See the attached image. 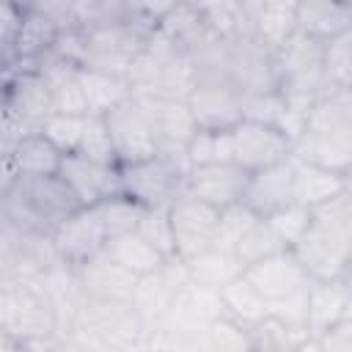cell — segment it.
Listing matches in <instances>:
<instances>
[{
  "mask_svg": "<svg viewBox=\"0 0 352 352\" xmlns=\"http://www.w3.org/2000/svg\"><path fill=\"white\" fill-rule=\"evenodd\" d=\"M58 176L69 184V190L77 195L82 209H91L113 195H121V168L118 165H102V162H91L80 154H66Z\"/></svg>",
  "mask_w": 352,
  "mask_h": 352,
  "instance_id": "obj_12",
  "label": "cell"
},
{
  "mask_svg": "<svg viewBox=\"0 0 352 352\" xmlns=\"http://www.w3.org/2000/svg\"><path fill=\"white\" fill-rule=\"evenodd\" d=\"M245 11H248L250 33L272 52H278L297 33V3L245 0Z\"/></svg>",
  "mask_w": 352,
  "mask_h": 352,
  "instance_id": "obj_19",
  "label": "cell"
},
{
  "mask_svg": "<svg viewBox=\"0 0 352 352\" xmlns=\"http://www.w3.org/2000/svg\"><path fill=\"white\" fill-rule=\"evenodd\" d=\"M3 162H6V170H3V187H6L16 176H55L60 170L63 154L41 132H36L22 138L14 146V151L3 154Z\"/></svg>",
  "mask_w": 352,
  "mask_h": 352,
  "instance_id": "obj_20",
  "label": "cell"
},
{
  "mask_svg": "<svg viewBox=\"0 0 352 352\" xmlns=\"http://www.w3.org/2000/svg\"><path fill=\"white\" fill-rule=\"evenodd\" d=\"M349 182H352V176H349Z\"/></svg>",
  "mask_w": 352,
  "mask_h": 352,
  "instance_id": "obj_45",
  "label": "cell"
},
{
  "mask_svg": "<svg viewBox=\"0 0 352 352\" xmlns=\"http://www.w3.org/2000/svg\"><path fill=\"white\" fill-rule=\"evenodd\" d=\"M308 286H311V283H308ZM308 286H305L302 292H297V294H289V297L272 302V305H270V316H275V319H280V322H286V324H292V327L308 330ZM308 336H311V333H308Z\"/></svg>",
  "mask_w": 352,
  "mask_h": 352,
  "instance_id": "obj_40",
  "label": "cell"
},
{
  "mask_svg": "<svg viewBox=\"0 0 352 352\" xmlns=\"http://www.w3.org/2000/svg\"><path fill=\"white\" fill-rule=\"evenodd\" d=\"M294 204V157L275 168H264L250 173L242 206H248L256 217H272L275 212Z\"/></svg>",
  "mask_w": 352,
  "mask_h": 352,
  "instance_id": "obj_16",
  "label": "cell"
},
{
  "mask_svg": "<svg viewBox=\"0 0 352 352\" xmlns=\"http://www.w3.org/2000/svg\"><path fill=\"white\" fill-rule=\"evenodd\" d=\"M102 118L107 124V132H110V140H113V151H116L118 168L157 157L154 129L148 124V116H146L143 104L135 96L126 99V102H121V104H116Z\"/></svg>",
  "mask_w": 352,
  "mask_h": 352,
  "instance_id": "obj_7",
  "label": "cell"
},
{
  "mask_svg": "<svg viewBox=\"0 0 352 352\" xmlns=\"http://www.w3.org/2000/svg\"><path fill=\"white\" fill-rule=\"evenodd\" d=\"M146 116H148V124L154 129V138H157V154H165V157H173V160H187V148H190V140L195 138L198 126H195V118L187 107V102L182 99H157V96H135Z\"/></svg>",
  "mask_w": 352,
  "mask_h": 352,
  "instance_id": "obj_9",
  "label": "cell"
},
{
  "mask_svg": "<svg viewBox=\"0 0 352 352\" xmlns=\"http://www.w3.org/2000/svg\"><path fill=\"white\" fill-rule=\"evenodd\" d=\"M80 85L88 102V116H104L116 104L132 99V85L124 77H113L94 69H80Z\"/></svg>",
  "mask_w": 352,
  "mask_h": 352,
  "instance_id": "obj_27",
  "label": "cell"
},
{
  "mask_svg": "<svg viewBox=\"0 0 352 352\" xmlns=\"http://www.w3.org/2000/svg\"><path fill=\"white\" fill-rule=\"evenodd\" d=\"M352 314V294L341 278L311 280L308 286V333L311 338L324 336L341 319Z\"/></svg>",
  "mask_w": 352,
  "mask_h": 352,
  "instance_id": "obj_21",
  "label": "cell"
},
{
  "mask_svg": "<svg viewBox=\"0 0 352 352\" xmlns=\"http://www.w3.org/2000/svg\"><path fill=\"white\" fill-rule=\"evenodd\" d=\"M231 143H234V162L248 173L275 168L294 157V140L289 135L253 121L236 124L231 129Z\"/></svg>",
  "mask_w": 352,
  "mask_h": 352,
  "instance_id": "obj_10",
  "label": "cell"
},
{
  "mask_svg": "<svg viewBox=\"0 0 352 352\" xmlns=\"http://www.w3.org/2000/svg\"><path fill=\"white\" fill-rule=\"evenodd\" d=\"M352 28V3H333V0H308L297 3V30L316 38L330 41L338 33Z\"/></svg>",
  "mask_w": 352,
  "mask_h": 352,
  "instance_id": "obj_23",
  "label": "cell"
},
{
  "mask_svg": "<svg viewBox=\"0 0 352 352\" xmlns=\"http://www.w3.org/2000/svg\"><path fill=\"white\" fill-rule=\"evenodd\" d=\"M184 264H187V272H190V280L192 283L209 286V289H217V292L223 286H228L231 280H236L245 272V267L239 264L236 253L234 250H226V248H217V245H212L209 250L192 256Z\"/></svg>",
  "mask_w": 352,
  "mask_h": 352,
  "instance_id": "obj_25",
  "label": "cell"
},
{
  "mask_svg": "<svg viewBox=\"0 0 352 352\" xmlns=\"http://www.w3.org/2000/svg\"><path fill=\"white\" fill-rule=\"evenodd\" d=\"M77 195L69 190V184L55 176H16L11 184L3 187V220L52 236L55 228L80 212Z\"/></svg>",
  "mask_w": 352,
  "mask_h": 352,
  "instance_id": "obj_3",
  "label": "cell"
},
{
  "mask_svg": "<svg viewBox=\"0 0 352 352\" xmlns=\"http://www.w3.org/2000/svg\"><path fill=\"white\" fill-rule=\"evenodd\" d=\"M80 275V283L88 294V300H104V302H129L135 297L138 275L126 272L116 261H110L104 253L91 258L82 267H74Z\"/></svg>",
  "mask_w": 352,
  "mask_h": 352,
  "instance_id": "obj_18",
  "label": "cell"
},
{
  "mask_svg": "<svg viewBox=\"0 0 352 352\" xmlns=\"http://www.w3.org/2000/svg\"><path fill=\"white\" fill-rule=\"evenodd\" d=\"M190 165L157 154L151 160L121 165V195L132 198L143 209H170L179 195H184V176Z\"/></svg>",
  "mask_w": 352,
  "mask_h": 352,
  "instance_id": "obj_6",
  "label": "cell"
},
{
  "mask_svg": "<svg viewBox=\"0 0 352 352\" xmlns=\"http://www.w3.org/2000/svg\"><path fill=\"white\" fill-rule=\"evenodd\" d=\"M52 245L60 256L63 264L69 267H82L91 258L104 253L107 245V234L96 217L94 209H80L72 217H66L55 234H52Z\"/></svg>",
  "mask_w": 352,
  "mask_h": 352,
  "instance_id": "obj_13",
  "label": "cell"
},
{
  "mask_svg": "<svg viewBox=\"0 0 352 352\" xmlns=\"http://www.w3.org/2000/svg\"><path fill=\"white\" fill-rule=\"evenodd\" d=\"M77 154L91 160V162L118 165L116 151H113V140H110V132H107V124L102 116H85V132H82Z\"/></svg>",
  "mask_w": 352,
  "mask_h": 352,
  "instance_id": "obj_35",
  "label": "cell"
},
{
  "mask_svg": "<svg viewBox=\"0 0 352 352\" xmlns=\"http://www.w3.org/2000/svg\"><path fill=\"white\" fill-rule=\"evenodd\" d=\"M250 173L242 170L236 162H217V165H195L184 176V195L198 198L220 212L242 204L245 187Z\"/></svg>",
  "mask_w": 352,
  "mask_h": 352,
  "instance_id": "obj_11",
  "label": "cell"
},
{
  "mask_svg": "<svg viewBox=\"0 0 352 352\" xmlns=\"http://www.w3.org/2000/svg\"><path fill=\"white\" fill-rule=\"evenodd\" d=\"M220 316H226L220 292H217V289H209V286H198V283L190 280V283L176 294V300H173V305H170V311H168L162 327H170V330H179V333L201 336V333H204L214 319H220Z\"/></svg>",
  "mask_w": 352,
  "mask_h": 352,
  "instance_id": "obj_17",
  "label": "cell"
},
{
  "mask_svg": "<svg viewBox=\"0 0 352 352\" xmlns=\"http://www.w3.org/2000/svg\"><path fill=\"white\" fill-rule=\"evenodd\" d=\"M245 278L261 292V297L270 305L283 300V297H289V294L302 292L311 283V275L305 272V267L300 264L294 250H280V253L248 267Z\"/></svg>",
  "mask_w": 352,
  "mask_h": 352,
  "instance_id": "obj_15",
  "label": "cell"
},
{
  "mask_svg": "<svg viewBox=\"0 0 352 352\" xmlns=\"http://www.w3.org/2000/svg\"><path fill=\"white\" fill-rule=\"evenodd\" d=\"M187 107L198 129L231 132L236 124H242V94L228 85L198 82L187 96Z\"/></svg>",
  "mask_w": 352,
  "mask_h": 352,
  "instance_id": "obj_14",
  "label": "cell"
},
{
  "mask_svg": "<svg viewBox=\"0 0 352 352\" xmlns=\"http://www.w3.org/2000/svg\"><path fill=\"white\" fill-rule=\"evenodd\" d=\"M85 132V116H63V113H52L44 126L41 135L66 157V154H77L80 140Z\"/></svg>",
  "mask_w": 352,
  "mask_h": 352,
  "instance_id": "obj_34",
  "label": "cell"
},
{
  "mask_svg": "<svg viewBox=\"0 0 352 352\" xmlns=\"http://www.w3.org/2000/svg\"><path fill=\"white\" fill-rule=\"evenodd\" d=\"M91 209L96 212V217H99L107 239L138 231V223L143 217V206L135 204L126 195H113V198H107V201H102V204H96Z\"/></svg>",
  "mask_w": 352,
  "mask_h": 352,
  "instance_id": "obj_30",
  "label": "cell"
},
{
  "mask_svg": "<svg viewBox=\"0 0 352 352\" xmlns=\"http://www.w3.org/2000/svg\"><path fill=\"white\" fill-rule=\"evenodd\" d=\"M275 85L286 104L300 118H305L308 110L324 94H330L324 80V41L297 30L275 52Z\"/></svg>",
  "mask_w": 352,
  "mask_h": 352,
  "instance_id": "obj_4",
  "label": "cell"
},
{
  "mask_svg": "<svg viewBox=\"0 0 352 352\" xmlns=\"http://www.w3.org/2000/svg\"><path fill=\"white\" fill-rule=\"evenodd\" d=\"M3 336L25 344L58 341V314L47 297L41 278H3L0 286Z\"/></svg>",
  "mask_w": 352,
  "mask_h": 352,
  "instance_id": "obj_5",
  "label": "cell"
},
{
  "mask_svg": "<svg viewBox=\"0 0 352 352\" xmlns=\"http://www.w3.org/2000/svg\"><path fill=\"white\" fill-rule=\"evenodd\" d=\"M168 212H170V226H173L176 256L182 261H190L192 256H198L214 245L220 217H223L220 209H214L198 198L179 195Z\"/></svg>",
  "mask_w": 352,
  "mask_h": 352,
  "instance_id": "obj_8",
  "label": "cell"
},
{
  "mask_svg": "<svg viewBox=\"0 0 352 352\" xmlns=\"http://www.w3.org/2000/svg\"><path fill=\"white\" fill-rule=\"evenodd\" d=\"M138 234L154 245L160 253L168 258L176 256V242H173V226H170V212L168 209H143V217L138 223Z\"/></svg>",
  "mask_w": 352,
  "mask_h": 352,
  "instance_id": "obj_36",
  "label": "cell"
},
{
  "mask_svg": "<svg viewBox=\"0 0 352 352\" xmlns=\"http://www.w3.org/2000/svg\"><path fill=\"white\" fill-rule=\"evenodd\" d=\"M267 223L275 228V234L283 239L286 248H294L300 242V236L311 226V209H305L302 204H289L286 209H280L272 217H267Z\"/></svg>",
  "mask_w": 352,
  "mask_h": 352,
  "instance_id": "obj_37",
  "label": "cell"
},
{
  "mask_svg": "<svg viewBox=\"0 0 352 352\" xmlns=\"http://www.w3.org/2000/svg\"><path fill=\"white\" fill-rule=\"evenodd\" d=\"M143 344H146L148 352H206L201 336L179 333V330H170V327H157V330L146 333Z\"/></svg>",
  "mask_w": 352,
  "mask_h": 352,
  "instance_id": "obj_38",
  "label": "cell"
},
{
  "mask_svg": "<svg viewBox=\"0 0 352 352\" xmlns=\"http://www.w3.org/2000/svg\"><path fill=\"white\" fill-rule=\"evenodd\" d=\"M324 80L330 91H352V28L324 41Z\"/></svg>",
  "mask_w": 352,
  "mask_h": 352,
  "instance_id": "obj_31",
  "label": "cell"
},
{
  "mask_svg": "<svg viewBox=\"0 0 352 352\" xmlns=\"http://www.w3.org/2000/svg\"><path fill=\"white\" fill-rule=\"evenodd\" d=\"M250 330V344L253 352H297L311 336L302 327H292L275 316L261 319L258 324L248 327Z\"/></svg>",
  "mask_w": 352,
  "mask_h": 352,
  "instance_id": "obj_28",
  "label": "cell"
},
{
  "mask_svg": "<svg viewBox=\"0 0 352 352\" xmlns=\"http://www.w3.org/2000/svg\"><path fill=\"white\" fill-rule=\"evenodd\" d=\"M294 160L352 176V91H330L308 110Z\"/></svg>",
  "mask_w": 352,
  "mask_h": 352,
  "instance_id": "obj_2",
  "label": "cell"
},
{
  "mask_svg": "<svg viewBox=\"0 0 352 352\" xmlns=\"http://www.w3.org/2000/svg\"><path fill=\"white\" fill-rule=\"evenodd\" d=\"M55 352H102V349L82 346V344H74V341H58V349Z\"/></svg>",
  "mask_w": 352,
  "mask_h": 352,
  "instance_id": "obj_42",
  "label": "cell"
},
{
  "mask_svg": "<svg viewBox=\"0 0 352 352\" xmlns=\"http://www.w3.org/2000/svg\"><path fill=\"white\" fill-rule=\"evenodd\" d=\"M280 250H292V248L283 245V239L275 234V228L264 217H258L239 236V242L234 248V253H236V258H239V264L245 270L253 267V264H258V261H264V258H270V256H275V253H280Z\"/></svg>",
  "mask_w": 352,
  "mask_h": 352,
  "instance_id": "obj_29",
  "label": "cell"
},
{
  "mask_svg": "<svg viewBox=\"0 0 352 352\" xmlns=\"http://www.w3.org/2000/svg\"><path fill=\"white\" fill-rule=\"evenodd\" d=\"M322 352H352V314L316 338Z\"/></svg>",
  "mask_w": 352,
  "mask_h": 352,
  "instance_id": "obj_41",
  "label": "cell"
},
{
  "mask_svg": "<svg viewBox=\"0 0 352 352\" xmlns=\"http://www.w3.org/2000/svg\"><path fill=\"white\" fill-rule=\"evenodd\" d=\"M190 168L195 165H217V162H234V143L231 132H209L198 129L187 148Z\"/></svg>",
  "mask_w": 352,
  "mask_h": 352,
  "instance_id": "obj_33",
  "label": "cell"
},
{
  "mask_svg": "<svg viewBox=\"0 0 352 352\" xmlns=\"http://www.w3.org/2000/svg\"><path fill=\"white\" fill-rule=\"evenodd\" d=\"M104 256H107L110 261H116L118 267H124L126 272L138 275V278L157 272V270L168 261V256L160 253L154 245H148L138 231L107 239V245H104Z\"/></svg>",
  "mask_w": 352,
  "mask_h": 352,
  "instance_id": "obj_24",
  "label": "cell"
},
{
  "mask_svg": "<svg viewBox=\"0 0 352 352\" xmlns=\"http://www.w3.org/2000/svg\"><path fill=\"white\" fill-rule=\"evenodd\" d=\"M341 280H344V286H346V289H349V294H352V258H349V264H346V270H344Z\"/></svg>",
  "mask_w": 352,
  "mask_h": 352,
  "instance_id": "obj_43",
  "label": "cell"
},
{
  "mask_svg": "<svg viewBox=\"0 0 352 352\" xmlns=\"http://www.w3.org/2000/svg\"><path fill=\"white\" fill-rule=\"evenodd\" d=\"M292 250L311 280L344 275L352 258V182L338 198L311 209V226Z\"/></svg>",
  "mask_w": 352,
  "mask_h": 352,
  "instance_id": "obj_1",
  "label": "cell"
},
{
  "mask_svg": "<svg viewBox=\"0 0 352 352\" xmlns=\"http://www.w3.org/2000/svg\"><path fill=\"white\" fill-rule=\"evenodd\" d=\"M346 187H349V176L294 160V204H302L305 209H316L338 198Z\"/></svg>",
  "mask_w": 352,
  "mask_h": 352,
  "instance_id": "obj_22",
  "label": "cell"
},
{
  "mask_svg": "<svg viewBox=\"0 0 352 352\" xmlns=\"http://www.w3.org/2000/svg\"><path fill=\"white\" fill-rule=\"evenodd\" d=\"M220 297H223V308H226V316H231L234 322L245 324V327H253L258 324L261 319L270 316V302L261 297V292L245 278V272L231 280L228 286L220 289Z\"/></svg>",
  "mask_w": 352,
  "mask_h": 352,
  "instance_id": "obj_26",
  "label": "cell"
},
{
  "mask_svg": "<svg viewBox=\"0 0 352 352\" xmlns=\"http://www.w3.org/2000/svg\"><path fill=\"white\" fill-rule=\"evenodd\" d=\"M256 220H258V217H256L248 206H242V204L226 209L223 217H220V228H217L214 245H217V248H226V250H234L236 242H239V236H242Z\"/></svg>",
  "mask_w": 352,
  "mask_h": 352,
  "instance_id": "obj_39",
  "label": "cell"
},
{
  "mask_svg": "<svg viewBox=\"0 0 352 352\" xmlns=\"http://www.w3.org/2000/svg\"><path fill=\"white\" fill-rule=\"evenodd\" d=\"M204 346L206 352H253L250 344V330L239 322H234L231 316H220L214 319L204 333Z\"/></svg>",
  "mask_w": 352,
  "mask_h": 352,
  "instance_id": "obj_32",
  "label": "cell"
},
{
  "mask_svg": "<svg viewBox=\"0 0 352 352\" xmlns=\"http://www.w3.org/2000/svg\"><path fill=\"white\" fill-rule=\"evenodd\" d=\"M124 352H148V349H146V344H143V341H140V344H138V346H129V349H124Z\"/></svg>",
  "mask_w": 352,
  "mask_h": 352,
  "instance_id": "obj_44",
  "label": "cell"
}]
</instances>
